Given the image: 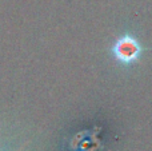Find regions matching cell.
Masks as SVG:
<instances>
[{"instance_id":"6da1fadb","label":"cell","mask_w":152,"mask_h":151,"mask_svg":"<svg viewBox=\"0 0 152 151\" xmlns=\"http://www.w3.org/2000/svg\"><path fill=\"white\" fill-rule=\"evenodd\" d=\"M112 52L119 62L124 64H131L139 59L142 47L135 37H132L131 35H124L113 44Z\"/></svg>"}]
</instances>
